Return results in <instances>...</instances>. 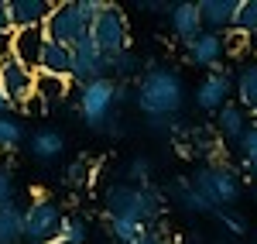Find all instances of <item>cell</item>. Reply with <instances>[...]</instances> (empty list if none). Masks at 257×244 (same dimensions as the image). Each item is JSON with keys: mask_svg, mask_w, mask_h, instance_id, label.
Masks as SVG:
<instances>
[{"mask_svg": "<svg viewBox=\"0 0 257 244\" xmlns=\"http://www.w3.org/2000/svg\"><path fill=\"white\" fill-rule=\"evenodd\" d=\"M243 38H257V0H237V14H233V28Z\"/></svg>", "mask_w": 257, "mask_h": 244, "instance_id": "22", "label": "cell"}, {"mask_svg": "<svg viewBox=\"0 0 257 244\" xmlns=\"http://www.w3.org/2000/svg\"><path fill=\"white\" fill-rule=\"evenodd\" d=\"M93 179V165L86 162V158H76V162L65 165V172H62V186L65 189H79V186H86Z\"/></svg>", "mask_w": 257, "mask_h": 244, "instance_id": "25", "label": "cell"}, {"mask_svg": "<svg viewBox=\"0 0 257 244\" xmlns=\"http://www.w3.org/2000/svg\"><path fill=\"white\" fill-rule=\"evenodd\" d=\"M96 79H110V59L99 52L93 35H86L72 48V83L86 86V83H96Z\"/></svg>", "mask_w": 257, "mask_h": 244, "instance_id": "8", "label": "cell"}, {"mask_svg": "<svg viewBox=\"0 0 257 244\" xmlns=\"http://www.w3.org/2000/svg\"><path fill=\"white\" fill-rule=\"evenodd\" d=\"M0 244H24V210L18 203L0 206Z\"/></svg>", "mask_w": 257, "mask_h": 244, "instance_id": "20", "label": "cell"}, {"mask_svg": "<svg viewBox=\"0 0 257 244\" xmlns=\"http://www.w3.org/2000/svg\"><path fill=\"white\" fill-rule=\"evenodd\" d=\"M45 45H48L45 28H18V31L11 35V55H14L21 65H28V69L38 72V62H41Z\"/></svg>", "mask_w": 257, "mask_h": 244, "instance_id": "12", "label": "cell"}, {"mask_svg": "<svg viewBox=\"0 0 257 244\" xmlns=\"http://www.w3.org/2000/svg\"><path fill=\"white\" fill-rule=\"evenodd\" d=\"M151 69L141 76L138 90H134V103L141 107V114H148L151 121H172L182 103H185V83L178 72L148 62Z\"/></svg>", "mask_w": 257, "mask_h": 244, "instance_id": "1", "label": "cell"}, {"mask_svg": "<svg viewBox=\"0 0 257 244\" xmlns=\"http://www.w3.org/2000/svg\"><path fill=\"white\" fill-rule=\"evenodd\" d=\"M131 244H165V237H161L158 227H144V230H141V234H138Z\"/></svg>", "mask_w": 257, "mask_h": 244, "instance_id": "34", "label": "cell"}, {"mask_svg": "<svg viewBox=\"0 0 257 244\" xmlns=\"http://www.w3.org/2000/svg\"><path fill=\"white\" fill-rule=\"evenodd\" d=\"M250 127H254V131H257V114H254V121H250Z\"/></svg>", "mask_w": 257, "mask_h": 244, "instance_id": "38", "label": "cell"}, {"mask_svg": "<svg viewBox=\"0 0 257 244\" xmlns=\"http://www.w3.org/2000/svg\"><path fill=\"white\" fill-rule=\"evenodd\" d=\"M38 72H45V76H62V79H72V48L48 41V45H45V52H41Z\"/></svg>", "mask_w": 257, "mask_h": 244, "instance_id": "18", "label": "cell"}, {"mask_svg": "<svg viewBox=\"0 0 257 244\" xmlns=\"http://www.w3.org/2000/svg\"><path fill=\"white\" fill-rule=\"evenodd\" d=\"M233 97V69H213L206 72L196 90V103L206 114H219Z\"/></svg>", "mask_w": 257, "mask_h": 244, "instance_id": "10", "label": "cell"}, {"mask_svg": "<svg viewBox=\"0 0 257 244\" xmlns=\"http://www.w3.org/2000/svg\"><path fill=\"white\" fill-rule=\"evenodd\" d=\"M59 241H65V244H86V241H89V224L82 220L79 213H65V217H62Z\"/></svg>", "mask_w": 257, "mask_h": 244, "instance_id": "23", "label": "cell"}, {"mask_svg": "<svg viewBox=\"0 0 257 244\" xmlns=\"http://www.w3.org/2000/svg\"><path fill=\"white\" fill-rule=\"evenodd\" d=\"M35 69H28V65H21L11 52L0 59V86H4V93L11 97L14 107H24V103L35 97Z\"/></svg>", "mask_w": 257, "mask_h": 244, "instance_id": "9", "label": "cell"}, {"mask_svg": "<svg viewBox=\"0 0 257 244\" xmlns=\"http://www.w3.org/2000/svg\"><path fill=\"white\" fill-rule=\"evenodd\" d=\"M24 141V124L14 114H0V151H14Z\"/></svg>", "mask_w": 257, "mask_h": 244, "instance_id": "24", "label": "cell"}, {"mask_svg": "<svg viewBox=\"0 0 257 244\" xmlns=\"http://www.w3.org/2000/svg\"><path fill=\"white\" fill-rule=\"evenodd\" d=\"M52 0H11V18L14 31L18 28H45V21L52 14Z\"/></svg>", "mask_w": 257, "mask_h": 244, "instance_id": "17", "label": "cell"}, {"mask_svg": "<svg viewBox=\"0 0 257 244\" xmlns=\"http://www.w3.org/2000/svg\"><path fill=\"white\" fill-rule=\"evenodd\" d=\"M189 183L196 186L199 196L213 206V213H216V210H233V203H237L240 193H243V179H240V172L233 169V165H226V162L199 165Z\"/></svg>", "mask_w": 257, "mask_h": 244, "instance_id": "3", "label": "cell"}, {"mask_svg": "<svg viewBox=\"0 0 257 244\" xmlns=\"http://www.w3.org/2000/svg\"><path fill=\"white\" fill-rule=\"evenodd\" d=\"M106 4H110V0H76V7H79L82 21H86L89 28H93V21H96L99 14L106 11Z\"/></svg>", "mask_w": 257, "mask_h": 244, "instance_id": "31", "label": "cell"}, {"mask_svg": "<svg viewBox=\"0 0 257 244\" xmlns=\"http://www.w3.org/2000/svg\"><path fill=\"white\" fill-rule=\"evenodd\" d=\"M14 203V176L7 169H0V206Z\"/></svg>", "mask_w": 257, "mask_h": 244, "instance_id": "33", "label": "cell"}, {"mask_svg": "<svg viewBox=\"0 0 257 244\" xmlns=\"http://www.w3.org/2000/svg\"><path fill=\"white\" fill-rule=\"evenodd\" d=\"M250 131V121H247V110L240 107V103H226L223 110L216 114V134H219V141H233L240 144L243 141V134Z\"/></svg>", "mask_w": 257, "mask_h": 244, "instance_id": "16", "label": "cell"}, {"mask_svg": "<svg viewBox=\"0 0 257 244\" xmlns=\"http://www.w3.org/2000/svg\"><path fill=\"white\" fill-rule=\"evenodd\" d=\"M178 203L185 206L189 213H213V206L199 196V189L189 183V179H182V183H178Z\"/></svg>", "mask_w": 257, "mask_h": 244, "instance_id": "26", "label": "cell"}, {"mask_svg": "<svg viewBox=\"0 0 257 244\" xmlns=\"http://www.w3.org/2000/svg\"><path fill=\"white\" fill-rule=\"evenodd\" d=\"M216 220L223 227H226V230H230V234H247V220H243V217H240L237 210H216Z\"/></svg>", "mask_w": 257, "mask_h": 244, "instance_id": "30", "label": "cell"}, {"mask_svg": "<svg viewBox=\"0 0 257 244\" xmlns=\"http://www.w3.org/2000/svg\"><path fill=\"white\" fill-rule=\"evenodd\" d=\"M237 148H240V158H243V169L257 179V131H254V127L243 134V141H240Z\"/></svg>", "mask_w": 257, "mask_h": 244, "instance_id": "27", "label": "cell"}, {"mask_svg": "<svg viewBox=\"0 0 257 244\" xmlns=\"http://www.w3.org/2000/svg\"><path fill=\"white\" fill-rule=\"evenodd\" d=\"M161 193L155 186H134V183H113L103 196V213L106 220H131V224L158 227L161 217Z\"/></svg>", "mask_w": 257, "mask_h": 244, "instance_id": "2", "label": "cell"}, {"mask_svg": "<svg viewBox=\"0 0 257 244\" xmlns=\"http://www.w3.org/2000/svg\"><path fill=\"white\" fill-rule=\"evenodd\" d=\"M52 244H65V241H52Z\"/></svg>", "mask_w": 257, "mask_h": 244, "instance_id": "40", "label": "cell"}, {"mask_svg": "<svg viewBox=\"0 0 257 244\" xmlns=\"http://www.w3.org/2000/svg\"><path fill=\"white\" fill-rule=\"evenodd\" d=\"M226 55V38L223 35H213V31H199L192 41H185V59L199 65V69H206V72H213V69H223L219 62Z\"/></svg>", "mask_w": 257, "mask_h": 244, "instance_id": "11", "label": "cell"}, {"mask_svg": "<svg viewBox=\"0 0 257 244\" xmlns=\"http://www.w3.org/2000/svg\"><path fill=\"white\" fill-rule=\"evenodd\" d=\"M62 151H65V138H62L55 127H38L31 134V155L38 162H55Z\"/></svg>", "mask_w": 257, "mask_h": 244, "instance_id": "19", "label": "cell"}, {"mask_svg": "<svg viewBox=\"0 0 257 244\" xmlns=\"http://www.w3.org/2000/svg\"><path fill=\"white\" fill-rule=\"evenodd\" d=\"M14 35V18H11V0H0V38Z\"/></svg>", "mask_w": 257, "mask_h": 244, "instance_id": "32", "label": "cell"}, {"mask_svg": "<svg viewBox=\"0 0 257 244\" xmlns=\"http://www.w3.org/2000/svg\"><path fill=\"white\" fill-rule=\"evenodd\" d=\"M45 35H48V41L65 45V48H76V45L89 35V24L82 21L76 0H69V4L62 0V4L52 7V14H48V21H45Z\"/></svg>", "mask_w": 257, "mask_h": 244, "instance_id": "7", "label": "cell"}, {"mask_svg": "<svg viewBox=\"0 0 257 244\" xmlns=\"http://www.w3.org/2000/svg\"><path fill=\"white\" fill-rule=\"evenodd\" d=\"M14 110H18V107L11 103V97H7V93H4V86H0V114H14Z\"/></svg>", "mask_w": 257, "mask_h": 244, "instance_id": "35", "label": "cell"}, {"mask_svg": "<svg viewBox=\"0 0 257 244\" xmlns=\"http://www.w3.org/2000/svg\"><path fill=\"white\" fill-rule=\"evenodd\" d=\"M199 14H202V31L226 35L233 28L237 0H199Z\"/></svg>", "mask_w": 257, "mask_h": 244, "instance_id": "15", "label": "cell"}, {"mask_svg": "<svg viewBox=\"0 0 257 244\" xmlns=\"http://www.w3.org/2000/svg\"><path fill=\"white\" fill-rule=\"evenodd\" d=\"M62 206L48 196H35V203L24 210V244H52L62 230Z\"/></svg>", "mask_w": 257, "mask_h": 244, "instance_id": "4", "label": "cell"}, {"mask_svg": "<svg viewBox=\"0 0 257 244\" xmlns=\"http://www.w3.org/2000/svg\"><path fill=\"white\" fill-rule=\"evenodd\" d=\"M172 4H161V0H144L141 4V11H168Z\"/></svg>", "mask_w": 257, "mask_h": 244, "instance_id": "36", "label": "cell"}, {"mask_svg": "<svg viewBox=\"0 0 257 244\" xmlns=\"http://www.w3.org/2000/svg\"><path fill=\"white\" fill-rule=\"evenodd\" d=\"M151 172H155V165H151V158H144V155L131 158V165H127V176H131L134 186H148L151 183Z\"/></svg>", "mask_w": 257, "mask_h": 244, "instance_id": "28", "label": "cell"}, {"mask_svg": "<svg viewBox=\"0 0 257 244\" xmlns=\"http://www.w3.org/2000/svg\"><path fill=\"white\" fill-rule=\"evenodd\" d=\"M168 21H172V31H175V38L185 45V41H192L202 31V14H199V4L192 0H182V4H172L168 7Z\"/></svg>", "mask_w": 257, "mask_h": 244, "instance_id": "14", "label": "cell"}, {"mask_svg": "<svg viewBox=\"0 0 257 244\" xmlns=\"http://www.w3.org/2000/svg\"><path fill=\"white\" fill-rule=\"evenodd\" d=\"M79 117L89 127H106L113 107H117V79H96L79 86Z\"/></svg>", "mask_w": 257, "mask_h": 244, "instance_id": "6", "label": "cell"}, {"mask_svg": "<svg viewBox=\"0 0 257 244\" xmlns=\"http://www.w3.org/2000/svg\"><path fill=\"white\" fill-rule=\"evenodd\" d=\"M89 35H93V41L99 45V52H103L106 59H113V55H120V52L131 48V21H127V14L120 11L117 4H106V11L93 21Z\"/></svg>", "mask_w": 257, "mask_h": 244, "instance_id": "5", "label": "cell"}, {"mask_svg": "<svg viewBox=\"0 0 257 244\" xmlns=\"http://www.w3.org/2000/svg\"><path fill=\"white\" fill-rule=\"evenodd\" d=\"M134 69H138V55H134L131 48L110 59V76H120V79H123V76H131Z\"/></svg>", "mask_w": 257, "mask_h": 244, "instance_id": "29", "label": "cell"}, {"mask_svg": "<svg viewBox=\"0 0 257 244\" xmlns=\"http://www.w3.org/2000/svg\"><path fill=\"white\" fill-rule=\"evenodd\" d=\"M233 97L243 110L257 114V55H247L233 69Z\"/></svg>", "mask_w": 257, "mask_h": 244, "instance_id": "13", "label": "cell"}, {"mask_svg": "<svg viewBox=\"0 0 257 244\" xmlns=\"http://www.w3.org/2000/svg\"><path fill=\"white\" fill-rule=\"evenodd\" d=\"M69 93H72V79H62V76H45V72H38V76H35V97H38L45 107L62 103Z\"/></svg>", "mask_w": 257, "mask_h": 244, "instance_id": "21", "label": "cell"}, {"mask_svg": "<svg viewBox=\"0 0 257 244\" xmlns=\"http://www.w3.org/2000/svg\"><path fill=\"white\" fill-rule=\"evenodd\" d=\"M250 48H254V52H257V38H254V41H250Z\"/></svg>", "mask_w": 257, "mask_h": 244, "instance_id": "39", "label": "cell"}, {"mask_svg": "<svg viewBox=\"0 0 257 244\" xmlns=\"http://www.w3.org/2000/svg\"><path fill=\"white\" fill-rule=\"evenodd\" d=\"M7 52H11V38H0V59H4Z\"/></svg>", "mask_w": 257, "mask_h": 244, "instance_id": "37", "label": "cell"}]
</instances>
